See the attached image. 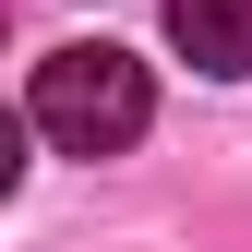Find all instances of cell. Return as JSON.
Instances as JSON below:
<instances>
[{
	"instance_id": "2",
	"label": "cell",
	"mask_w": 252,
	"mask_h": 252,
	"mask_svg": "<svg viewBox=\"0 0 252 252\" xmlns=\"http://www.w3.org/2000/svg\"><path fill=\"white\" fill-rule=\"evenodd\" d=\"M168 48L192 72H252V0H168Z\"/></svg>"
},
{
	"instance_id": "1",
	"label": "cell",
	"mask_w": 252,
	"mask_h": 252,
	"mask_svg": "<svg viewBox=\"0 0 252 252\" xmlns=\"http://www.w3.org/2000/svg\"><path fill=\"white\" fill-rule=\"evenodd\" d=\"M24 120H36L60 156H120V144H144L156 84H144L132 48H48L36 84H24Z\"/></svg>"
}]
</instances>
